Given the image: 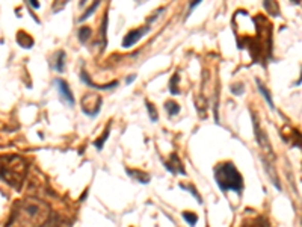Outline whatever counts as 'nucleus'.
<instances>
[{"label": "nucleus", "mask_w": 302, "mask_h": 227, "mask_svg": "<svg viewBox=\"0 0 302 227\" xmlns=\"http://www.w3.org/2000/svg\"><path fill=\"white\" fill-rule=\"evenodd\" d=\"M50 214L52 211L46 201L28 197L15 203L6 227H44Z\"/></svg>", "instance_id": "f257e3e1"}, {"label": "nucleus", "mask_w": 302, "mask_h": 227, "mask_svg": "<svg viewBox=\"0 0 302 227\" xmlns=\"http://www.w3.org/2000/svg\"><path fill=\"white\" fill-rule=\"evenodd\" d=\"M28 174V164L22 156H0V179L14 188H22Z\"/></svg>", "instance_id": "f03ea898"}, {"label": "nucleus", "mask_w": 302, "mask_h": 227, "mask_svg": "<svg viewBox=\"0 0 302 227\" xmlns=\"http://www.w3.org/2000/svg\"><path fill=\"white\" fill-rule=\"evenodd\" d=\"M215 180L222 193L236 191L237 194H242L244 186H245L242 174L239 173L237 167L231 162H224L215 168Z\"/></svg>", "instance_id": "7ed1b4c3"}, {"label": "nucleus", "mask_w": 302, "mask_h": 227, "mask_svg": "<svg viewBox=\"0 0 302 227\" xmlns=\"http://www.w3.org/2000/svg\"><path fill=\"white\" fill-rule=\"evenodd\" d=\"M252 121H254V132H255V138H257V142L260 145V150L265 156V161L269 159V161H274V152H272V145L269 142V138L266 137V134L263 132V129L260 127L255 115L252 113Z\"/></svg>", "instance_id": "20e7f679"}, {"label": "nucleus", "mask_w": 302, "mask_h": 227, "mask_svg": "<svg viewBox=\"0 0 302 227\" xmlns=\"http://www.w3.org/2000/svg\"><path fill=\"white\" fill-rule=\"evenodd\" d=\"M103 105V99L98 94H86L80 102L82 111L89 117H97Z\"/></svg>", "instance_id": "39448f33"}, {"label": "nucleus", "mask_w": 302, "mask_h": 227, "mask_svg": "<svg viewBox=\"0 0 302 227\" xmlns=\"http://www.w3.org/2000/svg\"><path fill=\"white\" fill-rule=\"evenodd\" d=\"M148 30H150V26H142V28H137V29H133V30H130V32L124 36L123 47H124V49H129V47L135 46L137 41H140V38H142L145 33H148Z\"/></svg>", "instance_id": "423d86ee"}, {"label": "nucleus", "mask_w": 302, "mask_h": 227, "mask_svg": "<svg viewBox=\"0 0 302 227\" xmlns=\"http://www.w3.org/2000/svg\"><path fill=\"white\" fill-rule=\"evenodd\" d=\"M55 85L56 88H57V91H59L61 99H62L64 102H67L70 106H73V105L76 103V100H74V96H73V92H71V89H70L68 84H67L64 79H56Z\"/></svg>", "instance_id": "0eeeda50"}, {"label": "nucleus", "mask_w": 302, "mask_h": 227, "mask_svg": "<svg viewBox=\"0 0 302 227\" xmlns=\"http://www.w3.org/2000/svg\"><path fill=\"white\" fill-rule=\"evenodd\" d=\"M164 165H165L166 170L171 171L172 174H183V176L186 174L185 167H183V164H182V161L178 159V156H177V155H171L169 161L164 162Z\"/></svg>", "instance_id": "6e6552de"}, {"label": "nucleus", "mask_w": 302, "mask_h": 227, "mask_svg": "<svg viewBox=\"0 0 302 227\" xmlns=\"http://www.w3.org/2000/svg\"><path fill=\"white\" fill-rule=\"evenodd\" d=\"M127 174L130 176V177H133L135 180H137L139 183H142V185H147L148 182H150V174H147V173H144V171L140 170H132V168H127Z\"/></svg>", "instance_id": "1a4fd4ad"}, {"label": "nucleus", "mask_w": 302, "mask_h": 227, "mask_svg": "<svg viewBox=\"0 0 302 227\" xmlns=\"http://www.w3.org/2000/svg\"><path fill=\"white\" fill-rule=\"evenodd\" d=\"M255 84H257V88H258V91H260V94L265 97V100H266V103L269 105V108L271 109H275V105H274V100H272V96H271V92L266 89V86L265 84L260 81V79H255Z\"/></svg>", "instance_id": "9d476101"}, {"label": "nucleus", "mask_w": 302, "mask_h": 227, "mask_svg": "<svg viewBox=\"0 0 302 227\" xmlns=\"http://www.w3.org/2000/svg\"><path fill=\"white\" fill-rule=\"evenodd\" d=\"M80 78H82V81L86 84L88 86H91V88H95V89H112V88H116L118 86V82L115 81V82H112V84H109V85H95L89 78H88V74L85 73V71H82V74H80Z\"/></svg>", "instance_id": "9b49d317"}, {"label": "nucleus", "mask_w": 302, "mask_h": 227, "mask_svg": "<svg viewBox=\"0 0 302 227\" xmlns=\"http://www.w3.org/2000/svg\"><path fill=\"white\" fill-rule=\"evenodd\" d=\"M65 61H67V53L64 50H59L55 55V65H53L56 71L62 73L65 70Z\"/></svg>", "instance_id": "f8f14e48"}, {"label": "nucleus", "mask_w": 302, "mask_h": 227, "mask_svg": "<svg viewBox=\"0 0 302 227\" xmlns=\"http://www.w3.org/2000/svg\"><path fill=\"white\" fill-rule=\"evenodd\" d=\"M17 43L22 46V47H25V49H30L32 46H33V40H32V36L28 35L26 32H18L17 33Z\"/></svg>", "instance_id": "ddd939ff"}, {"label": "nucleus", "mask_w": 302, "mask_h": 227, "mask_svg": "<svg viewBox=\"0 0 302 227\" xmlns=\"http://www.w3.org/2000/svg\"><path fill=\"white\" fill-rule=\"evenodd\" d=\"M178 81H180V76L175 73L172 78H171V82H169V92L172 94V96H178L180 94V89H178Z\"/></svg>", "instance_id": "4468645a"}, {"label": "nucleus", "mask_w": 302, "mask_h": 227, "mask_svg": "<svg viewBox=\"0 0 302 227\" xmlns=\"http://www.w3.org/2000/svg\"><path fill=\"white\" fill-rule=\"evenodd\" d=\"M165 109L169 113V117H174V115L180 112V105L175 103V100H169L165 103Z\"/></svg>", "instance_id": "2eb2a0df"}, {"label": "nucleus", "mask_w": 302, "mask_h": 227, "mask_svg": "<svg viewBox=\"0 0 302 227\" xmlns=\"http://www.w3.org/2000/svg\"><path fill=\"white\" fill-rule=\"evenodd\" d=\"M109 134H110V123L108 124V127H106V130H105V134L98 138V140H95L94 141V145L97 147V150H102L103 148V145H105V142H106V140L109 138Z\"/></svg>", "instance_id": "dca6fc26"}, {"label": "nucleus", "mask_w": 302, "mask_h": 227, "mask_svg": "<svg viewBox=\"0 0 302 227\" xmlns=\"http://www.w3.org/2000/svg\"><path fill=\"white\" fill-rule=\"evenodd\" d=\"M79 40H80V43H86L88 41V38H91V35H92V30L91 28H88V26H82V28L79 29Z\"/></svg>", "instance_id": "f3484780"}, {"label": "nucleus", "mask_w": 302, "mask_h": 227, "mask_svg": "<svg viewBox=\"0 0 302 227\" xmlns=\"http://www.w3.org/2000/svg\"><path fill=\"white\" fill-rule=\"evenodd\" d=\"M183 218H185L186 223H189V226L191 227L196 226V221H198L196 214H193V212H183Z\"/></svg>", "instance_id": "a211bd4d"}, {"label": "nucleus", "mask_w": 302, "mask_h": 227, "mask_svg": "<svg viewBox=\"0 0 302 227\" xmlns=\"http://www.w3.org/2000/svg\"><path fill=\"white\" fill-rule=\"evenodd\" d=\"M145 105H147V109H148V113H150L151 121H153V123H156V121L159 120V115H157V111H156L154 105H153V103H150V102H147Z\"/></svg>", "instance_id": "6ab92c4d"}, {"label": "nucleus", "mask_w": 302, "mask_h": 227, "mask_svg": "<svg viewBox=\"0 0 302 227\" xmlns=\"http://www.w3.org/2000/svg\"><path fill=\"white\" fill-rule=\"evenodd\" d=\"M98 5H100V2H94V5H92V6H91V8H89V9H88V11H86L85 14H83L82 17L79 18V22H83V20H86L88 17H91V15L94 14V11H95V9L98 8Z\"/></svg>", "instance_id": "aec40b11"}, {"label": "nucleus", "mask_w": 302, "mask_h": 227, "mask_svg": "<svg viewBox=\"0 0 302 227\" xmlns=\"http://www.w3.org/2000/svg\"><path fill=\"white\" fill-rule=\"evenodd\" d=\"M180 186H182V188H183V190H186V191H189V193H191V194H192L193 197H195V199H196V201H199V203H203V199H201V197H199V194H198V193H196V190H195V188H193L192 185H188V186H186V185H183V183H182V185H180Z\"/></svg>", "instance_id": "412c9836"}, {"label": "nucleus", "mask_w": 302, "mask_h": 227, "mask_svg": "<svg viewBox=\"0 0 302 227\" xmlns=\"http://www.w3.org/2000/svg\"><path fill=\"white\" fill-rule=\"evenodd\" d=\"M244 91H245V88H244L242 84H237V85L231 86V92H233V94H236V96H242V94H244Z\"/></svg>", "instance_id": "4be33fe9"}, {"label": "nucleus", "mask_w": 302, "mask_h": 227, "mask_svg": "<svg viewBox=\"0 0 302 227\" xmlns=\"http://www.w3.org/2000/svg\"><path fill=\"white\" fill-rule=\"evenodd\" d=\"M263 6H265L266 9H269V12H272V9H274L275 14L278 15V6H276V3H272V5H271V2H265Z\"/></svg>", "instance_id": "5701e85b"}, {"label": "nucleus", "mask_w": 302, "mask_h": 227, "mask_svg": "<svg viewBox=\"0 0 302 227\" xmlns=\"http://www.w3.org/2000/svg\"><path fill=\"white\" fill-rule=\"evenodd\" d=\"M135 79H136V74H132V76H130V78H129V79L126 81V84H127V85H130V84H132V82H133Z\"/></svg>", "instance_id": "b1692460"}, {"label": "nucleus", "mask_w": 302, "mask_h": 227, "mask_svg": "<svg viewBox=\"0 0 302 227\" xmlns=\"http://www.w3.org/2000/svg\"><path fill=\"white\" fill-rule=\"evenodd\" d=\"M29 3H30V5H32L33 8H39V3H38L36 0H32V2H29Z\"/></svg>", "instance_id": "393cba45"}, {"label": "nucleus", "mask_w": 302, "mask_h": 227, "mask_svg": "<svg viewBox=\"0 0 302 227\" xmlns=\"http://www.w3.org/2000/svg\"><path fill=\"white\" fill-rule=\"evenodd\" d=\"M199 3H201V2H199V0H195V2H193V3H191V11H192L193 8H195V6H198V5H199Z\"/></svg>", "instance_id": "a878e982"}, {"label": "nucleus", "mask_w": 302, "mask_h": 227, "mask_svg": "<svg viewBox=\"0 0 302 227\" xmlns=\"http://www.w3.org/2000/svg\"><path fill=\"white\" fill-rule=\"evenodd\" d=\"M251 227H258V226H251Z\"/></svg>", "instance_id": "bb28decb"}]
</instances>
